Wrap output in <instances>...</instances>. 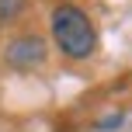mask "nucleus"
Wrapping results in <instances>:
<instances>
[{"label": "nucleus", "mask_w": 132, "mask_h": 132, "mask_svg": "<svg viewBox=\"0 0 132 132\" xmlns=\"http://www.w3.org/2000/svg\"><path fill=\"white\" fill-rule=\"evenodd\" d=\"M45 59V45H42V38H35V35H24V38L11 42V49H7V63L11 66H38Z\"/></svg>", "instance_id": "nucleus-2"}, {"label": "nucleus", "mask_w": 132, "mask_h": 132, "mask_svg": "<svg viewBox=\"0 0 132 132\" xmlns=\"http://www.w3.org/2000/svg\"><path fill=\"white\" fill-rule=\"evenodd\" d=\"M52 38L70 59H87L97 49V31H94L90 18L73 4H63L52 11Z\"/></svg>", "instance_id": "nucleus-1"}, {"label": "nucleus", "mask_w": 132, "mask_h": 132, "mask_svg": "<svg viewBox=\"0 0 132 132\" xmlns=\"http://www.w3.org/2000/svg\"><path fill=\"white\" fill-rule=\"evenodd\" d=\"M115 125H122V115H108V118L101 122V129H115Z\"/></svg>", "instance_id": "nucleus-4"}, {"label": "nucleus", "mask_w": 132, "mask_h": 132, "mask_svg": "<svg viewBox=\"0 0 132 132\" xmlns=\"http://www.w3.org/2000/svg\"><path fill=\"white\" fill-rule=\"evenodd\" d=\"M21 4H24V0H0V18H14V14L21 11Z\"/></svg>", "instance_id": "nucleus-3"}]
</instances>
